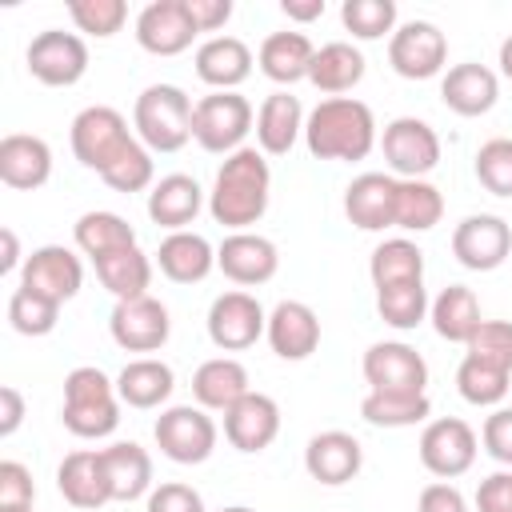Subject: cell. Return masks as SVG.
I'll list each match as a JSON object with an SVG mask.
<instances>
[{
	"mask_svg": "<svg viewBox=\"0 0 512 512\" xmlns=\"http://www.w3.org/2000/svg\"><path fill=\"white\" fill-rule=\"evenodd\" d=\"M268 188H272V172L264 152L244 144L232 156H224L216 184L208 192V212L216 224L232 232H248V224H256L268 212Z\"/></svg>",
	"mask_w": 512,
	"mask_h": 512,
	"instance_id": "obj_1",
	"label": "cell"
},
{
	"mask_svg": "<svg viewBox=\"0 0 512 512\" xmlns=\"http://www.w3.org/2000/svg\"><path fill=\"white\" fill-rule=\"evenodd\" d=\"M304 144L316 160H364L376 148V116L356 96H328L308 112Z\"/></svg>",
	"mask_w": 512,
	"mask_h": 512,
	"instance_id": "obj_2",
	"label": "cell"
},
{
	"mask_svg": "<svg viewBox=\"0 0 512 512\" xmlns=\"http://www.w3.org/2000/svg\"><path fill=\"white\" fill-rule=\"evenodd\" d=\"M60 420L72 436L80 440H100L112 436L120 424V396H116V380H108L100 368L80 364L64 376V408Z\"/></svg>",
	"mask_w": 512,
	"mask_h": 512,
	"instance_id": "obj_3",
	"label": "cell"
},
{
	"mask_svg": "<svg viewBox=\"0 0 512 512\" xmlns=\"http://www.w3.org/2000/svg\"><path fill=\"white\" fill-rule=\"evenodd\" d=\"M192 112H196V104L188 100L184 88L148 84L136 96L132 128H136V136L148 152H180L192 140Z\"/></svg>",
	"mask_w": 512,
	"mask_h": 512,
	"instance_id": "obj_4",
	"label": "cell"
},
{
	"mask_svg": "<svg viewBox=\"0 0 512 512\" xmlns=\"http://www.w3.org/2000/svg\"><path fill=\"white\" fill-rule=\"evenodd\" d=\"M252 124H256V112H252L248 96H240V92H208V96L196 100L192 140L204 152L232 156L236 148H244V136L252 132Z\"/></svg>",
	"mask_w": 512,
	"mask_h": 512,
	"instance_id": "obj_5",
	"label": "cell"
},
{
	"mask_svg": "<svg viewBox=\"0 0 512 512\" xmlns=\"http://www.w3.org/2000/svg\"><path fill=\"white\" fill-rule=\"evenodd\" d=\"M68 136H72V156L100 176L136 144V136L128 132V120L108 104H92V108L76 112Z\"/></svg>",
	"mask_w": 512,
	"mask_h": 512,
	"instance_id": "obj_6",
	"label": "cell"
},
{
	"mask_svg": "<svg viewBox=\"0 0 512 512\" xmlns=\"http://www.w3.org/2000/svg\"><path fill=\"white\" fill-rule=\"evenodd\" d=\"M160 452L172 464H204L216 452V420L200 404H172L156 416L152 428Z\"/></svg>",
	"mask_w": 512,
	"mask_h": 512,
	"instance_id": "obj_7",
	"label": "cell"
},
{
	"mask_svg": "<svg viewBox=\"0 0 512 512\" xmlns=\"http://www.w3.org/2000/svg\"><path fill=\"white\" fill-rule=\"evenodd\" d=\"M380 148L396 180H424L440 164V136L428 120L416 116H396L392 124H384Z\"/></svg>",
	"mask_w": 512,
	"mask_h": 512,
	"instance_id": "obj_8",
	"label": "cell"
},
{
	"mask_svg": "<svg viewBox=\"0 0 512 512\" xmlns=\"http://www.w3.org/2000/svg\"><path fill=\"white\" fill-rule=\"evenodd\" d=\"M448 36L432 20H408L388 40V64L404 80H432L444 72Z\"/></svg>",
	"mask_w": 512,
	"mask_h": 512,
	"instance_id": "obj_9",
	"label": "cell"
},
{
	"mask_svg": "<svg viewBox=\"0 0 512 512\" xmlns=\"http://www.w3.org/2000/svg\"><path fill=\"white\" fill-rule=\"evenodd\" d=\"M28 72L48 88H72L88 72V44L76 32L44 28L28 44Z\"/></svg>",
	"mask_w": 512,
	"mask_h": 512,
	"instance_id": "obj_10",
	"label": "cell"
},
{
	"mask_svg": "<svg viewBox=\"0 0 512 512\" xmlns=\"http://www.w3.org/2000/svg\"><path fill=\"white\" fill-rule=\"evenodd\" d=\"M268 332V312L252 292H220L208 308V340L220 352H244Z\"/></svg>",
	"mask_w": 512,
	"mask_h": 512,
	"instance_id": "obj_11",
	"label": "cell"
},
{
	"mask_svg": "<svg viewBox=\"0 0 512 512\" xmlns=\"http://www.w3.org/2000/svg\"><path fill=\"white\" fill-rule=\"evenodd\" d=\"M364 380L372 392H400V396H424L428 364L424 356L404 340H380L364 352Z\"/></svg>",
	"mask_w": 512,
	"mask_h": 512,
	"instance_id": "obj_12",
	"label": "cell"
},
{
	"mask_svg": "<svg viewBox=\"0 0 512 512\" xmlns=\"http://www.w3.org/2000/svg\"><path fill=\"white\" fill-rule=\"evenodd\" d=\"M476 448V432L460 416H440L420 432V464L440 480L464 476L476 464Z\"/></svg>",
	"mask_w": 512,
	"mask_h": 512,
	"instance_id": "obj_13",
	"label": "cell"
},
{
	"mask_svg": "<svg viewBox=\"0 0 512 512\" xmlns=\"http://www.w3.org/2000/svg\"><path fill=\"white\" fill-rule=\"evenodd\" d=\"M508 252H512V228L504 216L476 212V216H464L452 232V256L472 272L500 268L508 260Z\"/></svg>",
	"mask_w": 512,
	"mask_h": 512,
	"instance_id": "obj_14",
	"label": "cell"
},
{
	"mask_svg": "<svg viewBox=\"0 0 512 512\" xmlns=\"http://www.w3.org/2000/svg\"><path fill=\"white\" fill-rule=\"evenodd\" d=\"M108 328L124 352H160L168 344L172 320L156 296H136V300H116Z\"/></svg>",
	"mask_w": 512,
	"mask_h": 512,
	"instance_id": "obj_15",
	"label": "cell"
},
{
	"mask_svg": "<svg viewBox=\"0 0 512 512\" xmlns=\"http://www.w3.org/2000/svg\"><path fill=\"white\" fill-rule=\"evenodd\" d=\"M196 24L184 0H152L136 16V44L152 56H180L196 40Z\"/></svg>",
	"mask_w": 512,
	"mask_h": 512,
	"instance_id": "obj_16",
	"label": "cell"
},
{
	"mask_svg": "<svg viewBox=\"0 0 512 512\" xmlns=\"http://www.w3.org/2000/svg\"><path fill=\"white\" fill-rule=\"evenodd\" d=\"M216 268L232 280V284H244V288H256V284H268L280 268V252L268 236L260 232H228L216 248Z\"/></svg>",
	"mask_w": 512,
	"mask_h": 512,
	"instance_id": "obj_17",
	"label": "cell"
},
{
	"mask_svg": "<svg viewBox=\"0 0 512 512\" xmlns=\"http://www.w3.org/2000/svg\"><path fill=\"white\" fill-rule=\"evenodd\" d=\"M80 284H84V264H80V256H76L72 248H64V244H44V248H36V252L24 260V268H20V288H32V292H40V296H48V300H56V304L72 300V296L80 292Z\"/></svg>",
	"mask_w": 512,
	"mask_h": 512,
	"instance_id": "obj_18",
	"label": "cell"
},
{
	"mask_svg": "<svg viewBox=\"0 0 512 512\" xmlns=\"http://www.w3.org/2000/svg\"><path fill=\"white\" fill-rule=\"evenodd\" d=\"M396 184L392 172H360L344 188V216L364 232L396 228Z\"/></svg>",
	"mask_w": 512,
	"mask_h": 512,
	"instance_id": "obj_19",
	"label": "cell"
},
{
	"mask_svg": "<svg viewBox=\"0 0 512 512\" xmlns=\"http://www.w3.org/2000/svg\"><path fill=\"white\" fill-rule=\"evenodd\" d=\"M224 436L236 452H264L280 436V404L264 392H248L224 412Z\"/></svg>",
	"mask_w": 512,
	"mask_h": 512,
	"instance_id": "obj_20",
	"label": "cell"
},
{
	"mask_svg": "<svg viewBox=\"0 0 512 512\" xmlns=\"http://www.w3.org/2000/svg\"><path fill=\"white\" fill-rule=\"evenodd\" d=\"M56 488L72 508H104L112 500V484H108V468H104V452L96 448H76L60 460L56 468Z\"/></svg>",
	"mask_w": 512,
	"mask_h": 512,
	"instance_id": "obj_21",
	"label": "cell"
},
{
	"mask_svg": "<svg viewBox=\"0 0 512 512\" xmlns=\"http://www.w3.org/2000/svg\"><path fill=\"white\" fill-rule=\"evenodd\" d=\"M264 336L280 360H308L320 348V316L304 300H280L268 312Z\"/></svg>",
	"mask_w": 512,
	"mask_h": 512,
	"instance_id": "obj_22",
	"label": "cell"
},
{
	"mask_svg": "<svg viewBox=\"0 0 512 512\" xmlns=\"http://www.w3.org/2000/svg\"><path fill=\"white\" fill-rule=\"evenodd\" d=\"M364 464V448L352 432H340V428H328V432H316L304 448V468L312 480L336 488V484H348Z\"/></svg>",
	"mask_w": 512,
	"mask_h": 512,
	"instance_id": "obj_23",
	"label": "cell"
},
{
	"mask_svg": "<svg viewBox=\"0 0 512 512\" xmlns=\"http://www.w3.org/2000/svg\"><path fill=\"white\" fill-rule=\"evenodd\" d=\"M52 176V148L32 132H8L0 140V180L16 192H32Z\"/></svg>",
	"mask_w": 512,
	"mask_h": 512,
	"instance_id": "obj_24",
	"label": "cell"
},
{
	"mask_svg": "<svg viewBox=\"0 0 512 512\" xmlns=\"http://www.w3.org/2000/svg\"><path fill=\"white\" fill-rule=\"evenodd\" d=\"M196 76L216 92H236L252 76V48L240 36H208L196 48Z\"/></svg>",
	"mask_w": 512,
	"mask_h": 512,
	"instance_id": "obj_25",
	"label": "cell"
},
{
	"mask_svg": "<svg viewBox=\"0 0 512 512\" xmlns=\"http://www.w3.org/2000/svg\"><path fill=\"white\" fill-rule=\"evenodd\" d=\"M440 100L444 108H452L456 116H484L496 100H500V80L492 68L468 60V64H452L440 80Z\"/></svg>",
	"mask_w": 512,
	"mask_h": 512,
	"instance_id": "obj_26",
	"label": "cell"
},
{
	"mask_svg": "<svg viewBox=\"0 0 512 512\" xmlns=\"http://www.w3.org/2000/svg\"><path fill=\"white\" fill-rule=\"evenodd\" d=\"M200 208H204V188L184 172L160 176L148 192V216L168 232H184L200 216Z\"/></svg>",
	"mask_w": 512,
	"mask_h": 512,
	"instance_id": "obj_27",
	"label": "cell"
},
{
	"mask_svg": "<svg viewBox=\"0 0 512 512\" xmlns=\"http://www.w3.org/2000/svg\"><path fill=\"white\" fill-rule=\"evenodd\" d=\"M248 392V368L236 356H212L192 372V396L208 412H228Z\"/></svg>",
	"mask_w": 512,
	"mask_h": 512,
	"instance_id": "obj_28",
	"label": "cell"
},
{
	"mask_svg": "<svg viewBox=\"0 0 512 512\" xmlns=\"http://www.w3.org/2000/svg\"><path fill=\"white\" fill-rule=\"evenodd\" d=\"M156 264L172 284H200L216 268V248L200 232H168L156 248Z\"/></svg>",
	"mask_w": 512,
	"mask_h": 512,
	"instance_id": "obj_29",
	"label": "cell"
},
{
	"mask_svg": "<svg viewBox=\"0 0 512 512\" xmlns=\"http://www.w3.org/2000/svg\"><path fill=\"white\" fill-rule=\"evenodd\" d=\"M300 132H304V108H300V100L292 92H284V88L272 92V96H264V104L256 112V144H260V152L284 156V152H292V144H296Z\"/></svg>",
	"mask_w": 512,
	"mask_h": 512,
	"instance_id": "obj_30",
	"label": "cell"
},
{
	"mask_svg": "<svg viewBox=\"0 0 512 512\" xmlns=\"http://www.w3.org/2000/svg\"><path fill=\"white\" fill-rule=\"evenodd\" d=\"M176 388V376L164 360L156 356H140V360H128L116 376V396L120 404L128 408H160Z\"/></svg>",
	"mask_w": 512,
	"mask_h": 512,
	"instance_id": "obj_31",
	"label": "cell"
},
{
	"mask_svg": "<svg viewBox=\"0 0 512 512\" xmlns=\"http://www.w3.org/2000/svg\"><path fill=\"white\" fill-rule=\"evenodd\" d=\"M312 40L304 32H272L264 36L256 60H260V72L272 80V84H296V80H308V68H312Z\"/></svg>",
	"mask_w": 512,
	"mask_h": 512,
	"instance_id": "obj_32",
	"label": "cell"
},
{
	"mask_svg": "<svg viewBox=\"0 0 512 512\" xmlns=\"http://www.w3.org/2000/svg\"><path fill=\"white\" fill-rule=\"evenodd\" d=\"M428 320H432L436 336L448 340V344H468L472 332L484 324V316H480V300H476V292L464 288V284H448V288L432 300Z\"/></svg>",
	"mask_w": 512,
	"mask_h": 512,
	"instance_id": "obj_33",
	"label": "cell"
},
{
	"mask_svg": "<svg viewBox=\"0 0 512 512\" xmlns=\"http://www.w3.org/2000/svg\"><path fill=\"white\" fill-rule=\"evenodd\" d=\"M104 452V468H108V484H112V500H140L152 492V456L132 444V440H120V444H108L100 448Z\"/></svg>",
	"mask_w": 512,
	"mask_h": 512,
	"instance_id": "obj_34",
	"label": "cell"
},
{
	"mask_svg": "<svg viewBox=\"0 0 512 512\" xmlns=\"http://www.w3.org/2000/svg\"><path fill=\"white\" fill-rule=\"evenodd\" d=\"M308 80L328 92V96H340V92H352L360 80H364V52L348 40H332L324 48H316L312 56V68H308Z\"/></svg>",
	"mask_w": 512,
	"mask_h": 512,
	"instance_id": "obj_35",
	"label": "cell"
},
{
	"mask_svg": "<svg viewBox=\"0 0 512 512\" xmlns=\"http://www.w3.org/2000/svg\"><path fill=\"white\" fill-rule=\"evenodd\" d=\"M72 236H76V248H80L84 256H92V260H100V256H108V252H120V248H136V228H132L124 216L104 212V208L84 212V216L72 224Z\"/></svg>",
	"mask_w": 512,
	"mask_h": 512,
	"instance_id": "obj_36",
	"label": "cell"
},
{
	"mask_svg": "<svg viewBox=\"0 0 512 512\" xmlns=\"http://www.w3.org/2000/svg\"><path fill=\"white\" fill-rule=\"evenodd\" d=\"M96 264V276L100 284L116 296V300H136V296H148V284H152V260L140 252V248H120V252H108Z\"/></svg>",
	"mask_w": 512,
	"mask_h": 512,
	"instance_id": "obj_37",
	"label": "cell"
},
{
	"mask_svg": "<svg viewBox=\"0 0 512 512\" xmlns=\"http://www.w3.org/2000/svg\"><path fill=\"white\" fill-rule=\"evenodd\" d=\"M368 272H372V284H376V288H392V284L424 280V252H420L412 240L392 236V240L376 244L372 260H368Z\"/></svg>",
	"mask_w": 512,
	"mask_h": 512,
	"instance_id": "obj_38",
	"label": "cell"
},
{
	"mask_svg": "<svg viewBox=\"0 0 512 512\" xmlns=\"http://www.w3.org/2000/svg\"><path fill=\"white\" fill-rule=\"evenodd\" d=\"M444 216V196L428 180H400L396 184V228L404 232H428Z\"/></svg>",
	"mask_w": 512,
	"mask_h": 512,
	"instance_id": "obj_39",
	"label": "cell"
},
{
	"mask_svg": "<svg viewBox=\"0 0 512 512\" xmlns=\"http://www.w3.org/2000/svg\"><path fill=\"white\" fill-rule=\"evenodd\" d=\"M432 400L424 396H400V392H368L360 400V416L376 428H412L420 420H428Z\"/></svg>",
	"mask_w": 512,
	"mask_h": 512,
	"instance_id": "obj_40",
	"label": "cell"
},
{
	"mask_svg": "<svg viewBox=\"0 0 512 512\" xmlns=\"http://www.w3.org/2000/svg\"><path fill=\"white\" fill-rule=\"evenodd\" d=\"M428 308H432V300H428L424 280L376 288V312H380V320L392 324V328H400V332H412L428 316Z\"/></svg>",
	"mask_w": 512,
	"mask_h": 512,
	"instance_id": "obj_41",
	"label": "cell"
},
{
	"mask_svg": "<svg viewBox=\"0 0 512 512\" xmlns=\"http://www.w3.org/2000/svg\"><path fill=\"white\" fill-rule=\"evenodd\" d=\"M508 376L512 372H504L496 364H484L476 356H464L460 368H456V392L468 404H476V408H492V404H500L508 396V388H512Z\"/></svg>",
	"mask_w": 512,
	"mask_h": 512,
	"instance_id": "obj_42",
	"label": "cell"
},
{
	"mask_svg": "<svg viewBox=\"0 0 512 512\" xmlns=\"http://www.w3.org/2000/svg\"><path fill=\"white\" fill-rule=\"evenodd\" d=\"M60 320V304L32 292V288H16L12 300H8V324L20 332V336H48Z\"/></svg>",
	"mask_w": 512,
	"mask_h": 512,
	"instance_id": "obj_43",
	"label": "cell"
},
{
	"mask_svg": "<svg viewBox=\"0 0 512 512\" xmlns=\"http://www.w3.org/2000/svg\"><path fill=\"white\" fill-rule=\"evenodd\" d=\"M340 20L356 40H380L396 32V4L392 0H344Z\"/></svg>",
	"mask_w": 512,
	"mask_h": 512,
	"instance_id": "obj_44",
	"label": "cell"
},
{
	"mask_svg": "<svg viewBox=\"0 0 512 512\" xmlns=\"http://www.w3.org/2000/svg\"><path fill=\"white\" fill-rule=\"evenodd\" d=\"M68 16L80 32H88L96 40H108L124 28L128 4L124 0H68Z\"/></svg>",
	"mask_w": 512,
	"mask_h": 512,
	"instance_id": "obj_45",
	"label": "cell"
},
{
	"mask_svg": "<svg viewBox=\"0 0 512 512\" xmlns=\"http://www.w3.org/2000/svg\"><path fill=\"white\" fill-rule=\"evenodd\" d=\"M476 180L492 192L512 200V140L508 136H492L480 144L476 152Z\"/></svg>",
	"mask_w": 512,
	"mask_h": 512,
	"instance_id": "obj_46",
	"label": "cell"
},
{
	"mask_svg": "<svg viewBox=\"0 0 512 512\" xmlns=\"http://www.w3.org/2000/svg\"><path fill=\"white\" fill-rule=\"evenodd\" d=\"M100 180H104L112 192H124V196H128V192H144V188H152V184H156L152 152L136 140V144H132V148H128V152H124V156H120V160H116Z\"/></svg>",
	"mask_w": 512,
	"mask_h": 512,
	"instance_id": "obj_47",
	"label": "cell"
},
{
	"mask_svg": "<svg viewBox=\"0 0 512 512\" xmlns=\"http://www.w3.org/2000/svg\"><path fill=\"white\" fill-rule=\"evenodd\" d=\"M464 348H468V356L512 372V320H484Z\"/></svg>",
	"mask_w": 512,
	"mask_h": 512,
	"instance_id": "obj_48",
	"label": "cell"
},
{
	"mask_svg": "<svg viewBox=\"0 0 512 512\" xmlns=\"http://www.w3.org/2000/svg\"><path fill=\"white\" fill-rule=\"evenodd\" d=\"M36 484L20 460H0V508H32Z\"/></svg>",
	"mask_w": 512,
	"mask_h": 512,
	"instance_id": "obj_49",
	"label": "cell"
},
{
	"mask_svg": "<svg viewBox=\"0 0 512 512\" xmlns=\"http://www.w3.org/2000/svg\"><path fill=\"white\" fill-rule=\"evenodd\" d=\"M148 512H204V500L192 484L168 480V484L148 492Z\"/></svg>",
	"mask_w": 512,
	"mask_h": 512,
	"instance_id": "obj_50",
	"label": "cell"
},
{
	"mask_svg": "<svg viewBox=\"0 0 512 512\" xmlns=\"http://www.w3.org/2000/svg\"><path fill=\"white\" fill-rule=\"evenodd\" d=\"M484 452L500 464H512V408H496L480 428Z\"/></svg>",
	"mask_w": 512,
	"mask_h": 512,
	"instance_id": "obj_51",
	"label": "cell"
},
{
	"mask_svg": "<svg viewBox=\"0 0 512 512\" xmlns=\"http://www.w3.org/2000/svg\"><path fill=\"white\" fill-rule=\"evenodd\" d=\"M476 512H512V472H492L476 488Z\"/></svg>",
	"mask_w": 512,
	"mask_h": 512,
	"instance_id": "obj_52",
	"label": "cell"
},
{
	"mask_svg": "<svg viewBox=\"0 0 512 512\" xmlns=\"http://www.w3.org/2000/svg\"><path fill=\"white\" fill-rule=\"evenodd\" d=\"M416 512H468V500H464V492H460L456 484L436 480V484H428V488L420 492Z\"/></svg>",
	"mask_w": 512,
	"mask_h": 512,
	"instance_id": "obj_53",
	"label": "cell"
},
{
	"mask_svg": "<svg viewBox=\"0 0 512 512\" xmlns=\"http://www.w3.org/2000/svg\"><path fill=\"white\" fill-rule=\"evenodd\" d=\"M196 32H216L232 20V0H184Z\"/></svg>",
	"mask_w": 512,
	"mask_h": 512,
	"instance_id": "obj_54",
	"label": "cell"
},
{
	"mask_svg": "<svg viewBox=\"0 0 512 512\" xmlns=\"http://www.w3.org/2000/svg\"><path fill=\"white\" fill-rule=\"evenodd\" d=\"M20 420H24V396L12 384H4L0 388V436H12Z\"/></svg>",
	"mask_w": 512,
	"mask_h": 512,
	"instance_id": "obj_55",
	"label": "cell"
},
{
	"mask_svg": "<svg viewBox=\"0 0 512 512\" xmlns=\"http://www.w3.org/2000/svg\"><path fill=\"white\" fill-rule=\"evenodd\" d=\"M280 12H284L288 20L308 24V20H320V16H324V0H280Z\"/></svg>",
	"mask_w": 512,
	"mask_h": 512,
	"instance_id": "obj_56",
	"label": "cell"
},
{
	"mask_svg": "<svg viewBox=\"0 0 512 512\" xmlns=\"http://www.w3.org/2000/svg\"><path fill=\"white\" fill-rule=\"evenodd\" d=\"M0 244H4V256H0V272H12V268L20 264V244H16V232H12V228H4V232H0Z\"/></svg>",
	"mask_w": 512,
	"mask_h": 512,
	"instance_id": "obj_57",
	"label": "cell"
},
{
	"mask_svg": "<svg viewBox=\"0 0 512 512\" xmlns=\"http://www.w3.org/2000/svg\"><path fill=\"white\" fill-rule=\"evenodd\" d=\"M500 72L512 80V36H504V44H500Z\"/></svg>",
	"mask_w": 512,
	"mask_h": 512,
	"instance_id": "obj_58",
	"label": "cell"
},
{
	"mask_svg": "<svg viewBox=\"0 0 512 512\" xmlns=\"http://www.w3.org/2000/svg\"><path fill=\"white\" fill-rule=\"evenodd\" d=\"M220 512H256V508H244V504H232V508H220Z\"/></svg>",
	"mask_w": 512,
	"mask_h": 512,
	"instance_id": "obj_59",
	"label": "cell"
},
{
	"mask_svg": "<svg viewBox=\"0 0 512 512\" xmlns=\"http://www.w3.org/2000/svg\"><path fill=\"white\" fill-rule=\"evenodd\" d=\"M0 512H36V508H0Z\"/></svg>",
	"mask_w": 512,
	"mask_h": 512,
	"instance_id": "obj_60",
	"label": "cell"
}]
</instances>
